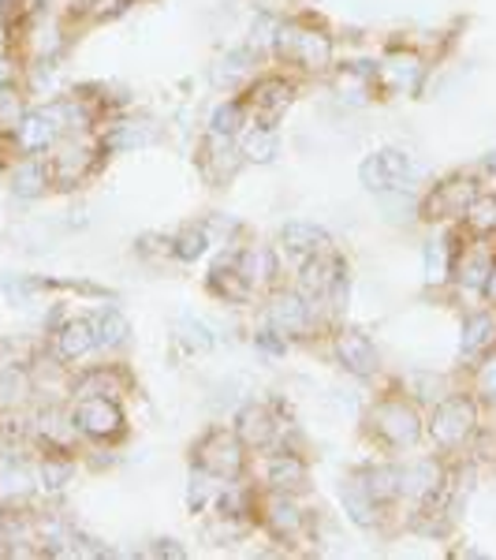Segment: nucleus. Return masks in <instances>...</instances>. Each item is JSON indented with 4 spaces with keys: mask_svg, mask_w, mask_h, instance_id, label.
Here are the masks:
<instances>
[{
    "mask_svg": "<svg viewBox=\"0 0 496 560\" xmlns=\"http://www.w3.org/2000/svg\"><path fill=\"white\" fill-rule=\"evenodd\" d=\"M71 120H75V105H52V108H38V113L23 116L20 128H15V135H20V147L26 153L49 150L68 128H75Z\"/></svg>",
    "mask_w": 496,
    "mask_h": 560,
    "instance_id": "f257e3e1",
    "label": "nucleus"
},
{
    "mask_svg": "<svg viewBox=\"0 0 496 560\" xmlns=\"http://www.w3.org/2000/svg\"><path fill=\"white\" fill-rule=\"evenodd\" d=\"M414 179V165L408 161V153L400 150H381L374 158L363 161V184L369 191H408Z\"/></svg>",
    "mask_w": 496,
    "mask_h": 560,
    "instance_id": "f03ea898",
    "label": "nucleus"
},
{
    "mask_svg": "<svg viewBox=\"0 0 496 560\" xmlns=\"http://www.w3.org/2000/svg\"><path fill=\"white\" fill-rule=\"evenodd\" d=\"M276 49L299 68H324L332 57V42L321 31H306V26H284L276 34Z\"/></svg>",
    "mask_w": 496,
    "mask_h": 560,
    "instance_id": "7ed1b4c3",
    "label": "nucleus"
},
{
    "mask_svg": "<svg viewBox=\"0 0 496 560\" xmlns=\"http://www.w3.org/2000/svg\"><path fill=\"white\" fill-rule=\"evenodd\" d=\"M474 430V404L463 400V396H452L445 400L437 411H433V422H429V433L440 448H459Z\"/></svg>",
    "mask_w": 496,
    "mask_h": 560,
    "instance_id": "20e7f679",
    "label": "nucleus"
},
{
    "mask_svg": "<svg viewBox=\"0 0 496 560\" xmlns=\"http://www.w3.org/2000/svg\"><path fill=\"white\" fill-rule=\"evenodd\" d=\"M374 430H377V438H385L389 445H411V441H418V433H422V422H418V415H414L411 404H403V400H381L374 408Z\"/></svg>",
    "mask_w": 496,
    "mask_h": 560,
    "instance_id": "39448f33",
    "label": "nucleus"
},
{
    "mask_svg": "<svg viewBox=\"0 0 496 560\" xmlns=\"http://www.w3.org/2000/svg\"><path fill=\"white\" fill-rule=\"evenodd\" d=\"M75 427L83 430L86 438L108 441V438H120L123 433V415L113 400H108V396L90 393L79 400V408H75Z\"/></svg>",
    "mask_w": 496,
    "mask_h": 560,
    "instance_id": "423d86ee",
    "label": "nucleus"
},
{
    "mask_svg": "<svg viewBox=\"0 0 496 560\" xmlns=\"http://www.w3.org/2000/svg\"><path fill=\"white\" fill-rule=\"evenodd\" d=\"M198 464H202L205 475H216V478H236L239 467H243V448L232 433L216 430L210 438L198 445Z\"/></svg>",
    "mask_w": 496,
    "mask_h": 560,
    "instance_id": "0eeeda50",
    "label": "nucleus"
},
{
    "mask_svg": "<svg viewBox=\"0 0 496 560\" xmlns=\"http://www.w3.org/2000/svg\"><path fill=\"white\" fill-rule=\"evenodd\" d=\"M418 79H422V60L414 52H389L381 60V68H377V83L392 90V94H411L418 86Z\"/></svg>",
    "mask_w": 496,
    "mask_h": 560,
    "instance_id": "6e6552de",
    "label": "nucleus"
},
{
    "mask_svg": "<svg viewBox=\"0 0 496 560\" xmlns=\"http://www.w3.org/2000/svg\"><path fill=\"white\" fill-rule=\"evenodd\" d=\"M94 165V153L79 142H64L57 153H52V165H49V176L57 184H79V176H86V168Z\"/></svg>",
    "mask_w": 496,
    "mask_h": 560,
    "instance_id": "1a4fd4ad",
    "label": "nucleus"
},
{
    "mask_svg": "<svg viewBox=\"0 0 496 560\" xmlns=\"http://www.w3.org/2000/svg\"><path fill=\"white\" fill-rule=\"evenodd\" d=\"M336 351H340V359H344V366L351 370V374L366 377L377 370V348L369 345L363 332H340Z\"/></svg>",
    "mask_w": 496,
    "mask_h": 560,
    "instance_id": "9d476101",
    "label": "nucleus"
},
{
    "mask_svg": "<svg viewBox=\"0 0 496 560\" xmlns=\"http://www.w3.org/2000/svg\"><path fill=\"white\" fill-rule=\"evenodd\" d=\"M493 261H496V250H493L485 240L467 243V250L459 255L456 273H459V280H463V284L482 288V284H485V277H489V269H493Z\"/></svg>",
    "mask_w": 496,
    "mask_h": 560,
    "instance_id": "9b49d317",
    "label": "nucleus"
},
{
    "mask_svg": "<svg viewBox=\"0 0 496 560\" xmlns=\"http://www.w3.org/2000/svg\"><path fill=\"white\" fill-rule=\"evenodd\" d=\"M269 322H273V332H292V337H299L306 332V325H310V306H306L299 295H281V300L273 303V311H269Z\"/></svg>",
    "mask_w": 496,
    "mask_h": 560,
    "instance_id": "f8f14e48",
    "label": "nucleus"
},
{
    "mask_svg": "<svg viewBox=\"0 0 496 560\" xmlns=\"http://www.w3.org/2000/svg\"><path fill=\"white\" fill-rule=\"evenodd\" d=\"M477 198L474 184L471 179H452V184H445L437 195H433L429 210L433 217H452V213H467V206H471Z\"/></svg>",
    "mask_w": 496,
    "mask_h": 560,
    "instance_id": "ddd939ff",
    "label": "nucleus"
},
{
    "mask_svg": "<svg viewBox=\"0 0 496 560\" xmlns=\"http://www.w3.org/2000/svg\"><path fill=\"white\" fill-rule=\"evenodd\" d=\"M90 348H97L94 325H90V322H68L64 329L57 332V351H60V359H83Z\"/></svg>",
    "mask_w": 496,
    "mask_h": 560,
    "instance_id": "4468645a",
    "label": "nucleus"
},
{
    "mask_svg": "<svg viewBox=\"0 0 496 560\" xmlns=\"http://www.w3.org/2000/svg\"><path fill=\"white\" fill-rule=\"evenodd\" d=\"M287 102H292V86L281 83V79H265V83H258L255 94H250V105H255V113L261 116H276Z\"/></svg>",
    "mask_w": 496,
    "mask_h": 560,
    "instance_id": "2eb2a0df",
    "label": "nucleus"
},
{
    "mask_svg": "<svg viewBox=\"0 0 496 560\" xmlns=\"http://www.w3.org/2000/svg\"><path fill=\"white\" fill-rule=\"evenodd\" d=\"M265 523H269V530H273V535L287 538V535H295V530L303 527V512L295 509L287 497H273V501H269V509H265Z\"/></svg>",
    "mask_w": 496,
    "mask_h": 560,
    "instance_id": "dca6fc26",
    "label": "nucleus"
},
{
    "mask_svg": "<svg viewBox=\"0 0 496 560\" xmlns=\"http://www.w3.org/2000/svg\"><path fill=\"white\" fill-rule=\"evenodd\" d=\"M45 184H49V168H45L42 161L26 158V161H20V165H15V173H12L15 195L34 198V195H42V191H45Z\"/></svg>",
    "mask_w": 496,
    "mask_h": 560,
    "instance_id": "f3484780",
    "label": "nucleus"
},
{
    "mask_svg": "<svg viewBox=\"0 0 496 560\" xmlns=\"http://www.w3.org/2000/svg\"><path fill=\"white\" fill-rule=\"evenodd\" d=\"M284 247L295 250V255H303V258H318V250L324 247V232L314 229V224H287Z\"/></svg>",
    "mask_w": 496,
    "mask_h": 560,
    "instance_id": "a211bd4d",
    "label": "nucleus"
},
{
    "mask_svg": "<svg viewBox=\"0 0 496 560\" xmlns=\"http://www.w3.org/2000/svg\"><path fill=\"white\" fill-rule=\"evenodd\" d=\"M236 269H239V277L255 288V284H265V280L273 277V258H269V250L250 247L236 258Z\"/></svg>",
    "mask_w": 496,
    "mask_h": 560,
    "instance_id": "6ab92c4d",
    "label": "nucleus"
},
{
    "mask_svg": "<svg viewBox=\"0 0 496 560\" xmlns=\"http://www.w3.org/2000/svg\"><path fill=\"white\" fill-rule=\"evenodd\" d=\"M239 433L247 445H265V441L273 438V419H269L265 408H247L239 419Z\"/></svg>",
    "mask_w": 496,
    "mask_h": 560,
    "instance_id": "aec40b11",
    "label": "nucleus"
},
{
    "mask_svg": "<svg viewBox=\"0 0 496 560\" xmlns=\"http://www.w3.org/2000/svg\"><path fill=\"white\" fill-rule=\"evenodd\" d=\"M496 340V322L489 314H477V318L467 322V337H463V351L467 355H477V351H485Z\"/></svg>",
    "mask_w": 496,
    "mask_h": 560,
    "instance_id": "412c9836",
    "label": "nucleus"
},
{
    "mask_svg": "<svg viewBox=\"0 0 496 560\" xmlns=\"http://www.w3.org/2000/svg\"><path fill=\"white\" fill-rule=\"evenodd\" d=\"M303 478H306V467L295 456H276L273 464H269V486H276V490L299 486Z\"/></svg>",
    "mask_w": 496,
    "mask_h": 560,
    "instance_id": "4be33fe9",
    "label": "nucleus"
},
{
    "mask_svg": "<svg viewBox=\"0 0 496 560\" xmlns=\"http://www.w3.org/2000/svg\"><path fill=\"white\" fill-rule=\"evenodd\" d=\"M90 325H94V337H97V345H105V348L123 345V337H128V322H123L116 311H105L102 318H94Z\"/></svg>",
    "mask_w": 496,
    "mask_h": 560,
    "instance_id": "5701e85b",
    "label": "nucleus"
},
{
    "mask_svg": "<svg viewBox=\"0 0 496 560\" xmlns=\"http://www.w3.org/2000/svg\"><path fill=\"white\" fill-rule=\"evenodd\" d=\"M344 504H347V512H351V520L355 523H366L374 520L369 512H374V497H369V490H366V482H351L347 490H344Z\"/></svg>",
    "mask_w": 496,
    "mask_h": 560,
    "instance_id": "b1692460",
    "label": "nucleus"
},
{
    "mask_svg": "<svg viewBox=\"0 0 496 560\" xmlns=\"http://www.w3.org/2000/svg\"><path fill=\"white\" fill-rule=\"evenodd\" d=\"M463 217L474 232H482V236L485 232H496V198H474Z\"/></svg>",
    "mask_w": 496,
    "mask_h": 560,
    "instance_id": "393cba45",
    "label": "nucleus"
},
{
    "mask_svg": "<svg viewBox=\"0 0 496 560\" xmlns=\"http://www.w3.org/2000/svg\"><path fill=\"white\" fill-rule=\"evenodd\" d=\"M400 478H403L400 490L422 497V493H429L433 486H437V467H433V464H418V467H411V471H403Z\"/></svg>",
    "mask_w": 496,
    "mask_h": 560,
    "instance_id": "a878e982",
    "label": "nucleus"
},
{
    "mask_svg": "<svg viewBox=\"0 0 496 560\" xmlns=\"http://www.w3.org/2000/svg\"><path fill=\"white\" fill-rule=\"evenodd\" d=\"M448 273H452V261H448V243L445 240H437V243H429V250H426V280L429 284H440Z\"/></svg>",
    "mask_w": 496,
    "mask_h": 560,
    "instance_id": "bb28decb",
    "label": "nucleus"
},
{
    "mask_svg": "<svg viewBox=\"0 0 496 560\" xmlns=\"http://www.w3.org/2000/svg\"><path fill=\"white\" fill-rule=\"evenodd\" d=\"M23 116H26L23 113V97L15 94L12 86H4V90H0V131H15Z\"/></svg>",
    "mask_w": 496,
    "mask_h": 560,
    "instance_id": "cd10ccee",
    "label": "nucleus"
},
{
    "mask_svg": "<svg viewBox=\"0 0 496 560\" xmlns=\"http://www.w3.org/2000/svg\"><path fill=\"white\" fill-rule=\"evenodd\" d=\"M243 150H247V158H255V161H269L276 153V135L269 128L250 131L247 142H243Z\"/></svg>",
    "mask_w": 496,
    "mask_h": 560,
    "instance_id": "c85d7f7f",
    "label": "nucleus"
},
{
    "mask_svg": "<svg viewBox=\"0 0 496 560\" xmlns=\"http://www.w3.org/2000/svg\"><path fill=\"white\" fill-rule=\"evenodd\" d=\"M26 486H31V478L20 464H0V493L15 497V493H26Z\"/></svg>",
    "mask_w": 496,
    "mask_h": 560,
    "instance_id": "c756f323",
    "label": "nucleus"
},
{
    "mask_svg": "<svg viewBox=\"0 0 496 560\" xmlns=\"http://www.w3.org/2000/svg\"><path fill=\"white\" fill-rule=\"evenodd\" d=\"M239 124H243V105H239V102L216 108V116H213V131H216V135H236V131H239Z\"/></svg>",
    "mask_w": 496,
    "mask_h": 560,
    "instance_id": "7c9ffc66",
    "label": "nucleus"
},
{
    "mask_svg": "<svg viewBox=\"0 0 496 560\" xmlns=\"http://www.w3.org/2000/svg\"><path fill=\"white\" fill-rule=\"evenodd\" d=\"M474 385H477V393L482 396H496V359H489V363H482L477 366V377H474Z\"/></svg>",
    "mask_w": 496,
    "mask_h": 560,
    "instance_id": "2f4dec72",
    "label": "nucleus"
},
{
    "mask_svg": "<svg viewBox=\"0 0 496 560\" xmlns=\"http://www.w3.org/2000/svg\"><path fill=\"white\" fill-rule=\"evenodd\" d=\"M42 478H45V486H49V490H60V486H64V478H68V464H57V459H45Z\"/></svg>",
    "mask_w": 496,
    "mask_h": 560,
    "instance_id": "473e14b6",
    "label": "nucleus"
},
{
    "mask_svg": "<svg viewBox=\"0 0 496 560\" xmlns=\"http://www.w3.org/2000/svg\"><path fill=\"white\" fill-rule=\"evenodd\" d=\"M179 243H184V247H176L179 258H194V255H202V250H205V236H202V232H187V236L179 240Z\"/></svg>",
    "mask_w": 496,
    "mask_h": 560,
    "instance_id": "72a5a7b5",
    "label": "nucleus"
},
{
    "mask_svg": "<svg viewBox=\"0 0 496 560\" xmlns=\"http://www.w3.org/2000/svg\"><path fill=\"white\" fill-rule=\"evenodd\" d=\"M12 79H15V65L4 57V52H0V90L12 86Z\"/></svg>",
    "mask_w": 496,
    "mask_h": 560,
    "instance_id": "f704fd0d",
    "label": "nucleus"
},
{
    "mask_svg": "<svg viewBox=\"0 0 496 560\" xmlns=\"http://www.w3.org/2000/svg\"><path fill=\"white\" fill-rule=\"evenodd\" d=\"M485 295H489V300L496 303V261H493V269H489V277H485Z\"/></svg>",
    "mask_w": 496,
    "mask_h": 560,
    "instance_id": "c9c22d12",
    "label": "nucleus"
},
{
    "mask_svg": "<svg viewBox=\"0 0 496 560\" xmlns=\"http://www.w3.org/2000/svg\"><path fill=\"white\" fill-rule=\"evenodd\" d=\"M489 168H493V173H496V153H493V158H489Z\"/></svg>",
    "mask_w": 496,
    "mask_h": 560,
    "instance_id": "e433bc0d",
    "label": "nucleus"
}]
</instances>
